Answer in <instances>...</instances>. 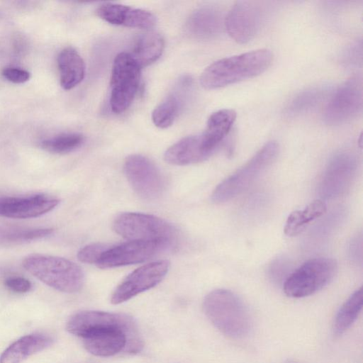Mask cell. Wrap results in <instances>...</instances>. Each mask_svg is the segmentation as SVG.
<instances>
[{
  "label": "cell",
  "mask_w": 363,
  "mask_h": 363,
  "mask_svg": "<svg viewBox=\"0 0 363 363\" xmlns=\"http://www.w3.org/2000/svg\"><path fill=\"white\" fill-rule=\"evenodd\" d=\"M66 329L81 338L85 349L97 357L135 354L143 347L136 323L123 313L82 311L69 318Z\"/></svg>",
  "instance_id": "cell-1"
},
{
  "label": "cell",
  "mask_w": 363,
  "mask_h": 363,
  "mask_svg": "<svg viewBox=\"0 0 363 363\" xmlns=\"http://www.w3.org/2000/svg\"><path fill=\"white\" fill-rule=\"evenodd\" d=\"M270 50L259 49L220 59L208 66L200 77L201 85L215 89L256 77L271 65Z\"/></svg>",
  "instance_id": "cell-2"
},
{
  "label": "cell",
  "mask_w": 363,
  "mask_h": 363,
  "mask_svg": "<svg viewBox=\"0 0 363 363\" xmlns=\"http://www.w3.org/2000/svg\"><path fill=\"white\" fill-rule=\"evenodd\" d=\"M204 313L223 335L234 339L247 336L252 327L249 311L242 301L227 289H216L203 300Z\"/></svg>",
  "instance_id": "cell-3"
},
{
  "label": "cell",
  "mask_w": 363,
  "mask_h": 363,
  "mask_svg": "<svg viewBox=\"0 0 363 363\" xmlns=\"http://www.w3.org/2000/svg\"><path fill=\"white\" fill-rule=\"evenodd\" d=\"M23 266L40 281L60 291L75 293L84 285L82 268L63 257L32 254L24 258Z\"/></svg>",
  "instance_id": "cell-4"
},
{
  "label": "cell",
  "mask_w": 363,
  "mask_h": 363,
  "mask_svg": "<svg viewBox=\"0 0 363 363\" xmlns=\"http://www.w3.org/2000/svg\"><path fill=\"white\" fill-rule=\"evenodd\" d=\"M279 145L266 143L245 164L220 183L211 198L216 203L228 201L245 191L276 160Z\"/></svg>",
  "instance_id": "cell-5"
},
{
  "label": "cell",
  "mask_w": 363,
  "mask_h": 363,
  "mask_svg": "<svg viewBox=\"0 0 363 363\" xmlns=\"http://www.w3.org/2000/svg\"><path fill=\"white\" fill-rule=\"evenodd\" d=\"M337 269V263L331 258L318 257L309 259L286 279L284 291L292 298L312 295L332 281Z\"/></svg>",
  "instance_id": "cell-6"
},
{
  "label": "cell",
  "mask_w": 363,
  "mask_h": 363,
  "mask_svg": "<svg viewBox=\"0 0 363 363\" xmlns=\"http://www.w3.org/2000/svg\"><path fill=\"white\" fill-rule=\"evenodd\" d=\"M141 67L129 52L114 59L110 80V106L113 112H124L132 104L139 87Z\"/></svg>",
  "instance_id": "cell-7"
},
{
  "label": "cell",
  "mask_w": 363,
  "mask_h": 363,
  "mask_svg": "<svg viewBox=\"0 0 363 363\" xmlns=\"http://www.w3.org/2000/svg\"><path fill=\"white\" fill-rule=\"evenodd\" d=\"M116 233L130 240H167L173 242L174 228L164 219L141 213H123L113 223Z\"/></svg>",
  "instance_id": "cell-8"
},
{
  "label": "cell",
  "mask_w": 363,
  "mask_h": 363,
  "mask_svg": "<svg viewBox=\"0 0 363 363\" xmlns=\"http://www.w3.org/2000/svg\"><path fill=\"white\" fill-rule=\"evenodd\" d=\"M125 177L133 189L144 199L160 197L164 190V179L156 165L141 155L128 156L123 166Z\"/></svg>",
  "instance_id": "cell-9"
},
{
  "label": "cell",
  "mask_w": 363,
  "mask_h": 363,
  "mask_svg": "<svg viewBox=\"0 0 363 363\" xmlns=\"http://www.w3.org/2000/svg\"><path fill=\"white\" fill-rule=\"evenodd\" d=\"M167 240H130L111 246L101 257L99 268H112L143 262L171 246Z\"/></svg>",
  "instance_id": "cell-10"
},
{
  "label": "cell",
  "mask_w": 363,
  "mask_h": 363,
  "mask_svg": "<svg viewBox=\"0 0 363 363\" xmlns=\"http://www.w3.org/2000/svg\"><path fill=\"white\" fill-rule=\"evenodd\" d=\"M362 106V78L353 77L343 83L331 97L324 111V121L330 125L345 123L354 118Z\"/></svg>",
  "instance_id": "cell-11"
},
{
  "label": "cell",
  "mask_w": 363,
  "mask_h": 363,
  "mask_svg": "<svg viewBox=\"0 0 363 363\" xmlns=\"http://www.w3.org/2000/svg\"><path fill=\"white\" fill-rule=\"evenodd\" d=\"M169 268L167 260L143 265L128 275L116 288L111 298L113 304L125 302L162 281Z\"/></svg>",
  "instance_id": "cell-12"
},
{
  "label": "cell",
  "mask_w": 363,
  "mask_h": 363,
  "mask_svg": "<svg viewBox=\"0 0 363 363\" xmlns=\"http://www.w3.org/2000/svg\"><path fill=\"white\" fill-rule=\"evenodd\" d=\"M262 22L259 8L251 2H236L225 17L224 26L230 36L237 43L245 44L258 33Z\"/></svg>",
  "instance_id": "cell-13"
},
{
  "label": "cell",
  "mask_w": 363,
  "mask_h": 363,
  "mask_svg": "<svg viewBox=\"0 0 363 363\" xmlns=\"http://www.w3.org/2000/svg\"><path fill=\"white\" fill-rule=\"evenodd\" d=\"M60 200L44 194L0 197V216L26 219L40 216L58 206Z\"/></svg>",
  "instance_id": "cell-14"
},
{
  "label": "cell",
  "mask_w": 363,
  "mask_h": 363,
  "mask_svg": "<svg viewBox=\"0 0 363 363\" xmlns=\"http://www.w3.org/2000/svg\"><path fill=\"white\" fill-rule=\"evenodd\" d=\"M357 167L355 157L350 152L335 155L329 162L321 182V192L325 197L335 196L350 183Z\"/></svg>",
  "instance_id": "cell-15"
},
{
  "label": "cell",
  "mask_w": 363,
  "mask_h": 363,
  "mask_svg": "<svg viewBox=\"0 0 363 363\" xmlns=\"http://www.w3.org/2000/svg\"><path fill=\"white\" fill-rule=\"evenodd\" d=\"M96 13L104 21L117 26L148 29L157 22L155 16L149 11L116 3H104Z\"/></svg>",
  "instance_id": "cell-16"
},
{
  "label": "cell",
  "mask_w": 363,
  "mask_h": 363,
  "mask_svg": "<svg viewBox=\"0 0 363 363\" xmlns=\"http://www.w3.org/2000/svg\"><path fill=\"white\" fill-rule=\"evenodd\" d=\"M213 153L206 147L201 135H189L171 145L164 152V160L174 165H187L208 159Z\"/></svg>",
  "instance_id": "cell-17"
},
{
  "label": "cell",
  "mask_w": 363,
  "mask_h": 363,
  "mask_svg": "<svg viewBox=\"0 0 363 363\" xmlns=\"http://www.w3.org/2000/svg\"><path fill=\"white\" fill-rule=\"evenodd\" d=\"M224 20L222 11L214 6H203L196 10L189 17L187 28L199 39L213 38L222 32Z\"/></svg>",
  "instance_id": "cell-18"
},
{
  "label": "cell",
  "mask_w": 363,
  "mask_h": 363,
  "mask_svg": "<svg viewBox=\"0 0 363 363\" xmlns=\"http://www.w3.org/2000/svg\"><path fill=\"white\" fill-rule=\"evenodd\" d=\"M52 339L44 334L25 335L9 345L1 354L0 363H21L52 345Z\"/></svg>",
  "instance_id": "cell-19"
},
{
  "label": "cell",
  "mask_w": 363,
  "mask_h": 363,
  "mask_svg": "<svg viewBox=\"0 0 363 363\" xmlns=\"http://www.w3.org/2000/svg\"><path fill=\"white\" fill-rule=\"evenodd\" d=\"M236 118L232 109H221L208 118L204 132L201 134L206 147L213 153L231 130Z\"/></svg>",
  "instance_id": "cell-20"
},
{
  "label": "cell",
  "mask_w": 363,
  "mask_h": 363,
  "mask_svg": "<svg viewBox=\"0 0 363 363\" xmlns=\"http://www.w3.org/2000/svg\"><path fill=\"white\" fill-rule=\"evenodd\" d=\"M61 86L69 90L80 84L85 75V64L78 52L72 48L63 49L57 57Z\"/></svg>",
  "instance_id": "cell-21"
},
{
  "label": "cell",
  "mask_w": 363,
  "mask_h": 363,
  "mask_svg": "<svg viewBox=\"0 0 363 363\" xmlns=\"http://www.w3.org/2000/svg\"><path fill=\"white\" fill-rule=\"evenodd\" d=\"M164 41L156 32H147L138 35L134 41L130 55L142 68L157 61L162 54Z\"/></svg>",
  "instance_id": "cell-22"
},
{
  "label": "cell",
  "mask_w": 363,
  "mask_h": 363,
  "mask_svg": "<svg viewBox=\"0 0 363 363\" xmlns=\"http://www.w3.org/2000/svg\"><path fill=\"white\" fill-rule=\"evenodd\" d=\"M326 211L325 203L317 199L309 203L304 209L292 212L284 226V233L288 236L299 234L311 221L320 217Z\"/></svg>",
  "instance_id": "cell-23"
},
{
  "label": "cell",
  "mask_w": 363,
  "mask_h": 363,
  "mask_svg": "<svg viewBox=\"0 0 363 363\" xmlns=\"http://www.w3.org/2000/svg\"><path fill=\"white\" fill-rule=\"evenodd\" d=\"M363 306V289L356 290L337 311L333 325L335 336L342 335L357 320Z\"/></svg>",
  "instance_id": "cell-24"
},
{
  "label": "cell",
  "mask_w": 363,
  "mask_h": 363,
  "mask_svg": "<svg viewBox=\"0 0 363 363\" xmlns=\"http://www.w3.org/2000/svg\"><path fill=\"white\" fill-rule=\"evenodd\" d=\"M327 92L325 86H313L299 92L287 106L286 114L296 116L308 112L323 100Z\"/></svg>",
  "instance_id": "cell-25"
},
{
  "label": "cell",
  "mask_w": 363,
  "mask_h": 363,
  "mask_svg": "<svg viewBox=\"0 0 363 363\" xmlns=\"http://www.w3.org/2000/svg\"><path fill=\"white\" fill-rule=\"evenodd\" d=\"M54 230L47 228L0 227V243L17 244L37 240L50 236Z\"/></svg>",
  "instance_id": "cell-26"
},
{
  "label": "cell",
  "mask_w": 363,
  "mask_h": 363,
  "mask_svg": "<svg viewBox=\"0 0 363 363\" xmlns=\"http://www.w3.org/2000/svg\"><path fill=\"white\" fill-rule=\"evenodd\" d=\"M181 105V97L178 94H170L153 110V123L160 128L169 127L178 116Z\"/></svg>",
  "instance_id": "cell-27"
},
{
  "label": "cell",
  "mask_w": 363,
  "mask_h": 363,
  "mask_svg": "<svg viewBox=\"0 0 363 363\" xmlns=\"http://www.w3.org/2000/svg\"><path fill=\"white\" fill-rule=\"evenodd\" d=\"M84 136L77 133H65L45 139L40 143L41 148L55 154H66L80 147Z\"/></svg>",
  "instance_id": "cell-28"
},
{
  "label": "cell",
  "mask_w": 363,
  "mask_h": 363,
  "mask_svg": "<svg viewBox=\"0 0 363 363\" xmlns=\"http://www.w3.org/2000/svg\"><path fill=\"white\" fill-rule=\"evenodd\" d=\"M111 246L99 242L88 245L78 252L77 258L82 262L96 264L102 255Z\"/></svg>",
  "instance_id": "cell-29"
},
{
  "label": "cell",
  "mask_w": 363,
  "mask_h": 363,
  "mask_svg": "<svg viewBox=\"0 0 363 363\" xmlns=\"http://www.w3.org/2000/svg\"><path fill=\"white\" fill-rule=\"evenodd\" d=\"M4 285L10 291L18 294H24L32 289L31 282L22 277H10L4 280Z\"/></svg>",
  "instance_id": "cell-30"
},
{
  "label": "cell",
  "mask_w": 363,
  "mask_h": 363,
  "mask_svg": "<svg viewBox=\"0 0 363 363\" xmlns=\"http://www.w3.org/2000/svg\"><path fill=\"white\" fill-rule=\"evenodd\" d=\"M2 76L8 81L14 84H23L30 79V73L17 67H7L2 71Z\"/></svg>",
  "instance_id": "cell-31"
},
{
  "label": "cell",
  "mask_w": 363,
  "mask_h": 363,
  "mask_svg": "<svg viewBox=\"0 0 363 363\" xmlns=\"http://www.w3.org/2000/svg\"><path fill=\"white\" fill-rule=\"evenodd\" d=\"M362 43L361 40L356 41L352 44L344 54V61L350 65H356L362 58Z\"/></svg>",
  "instance_id": "cell-32"
},
{
  "label": "cell",
  "mask_w": 363,
  "mask_h": 363,
  "mask_svg": "<svg viewBox=\"0 0 363 363\" xmlns=\"http://www.w3.org/2000/svg\"><path fill=\"white\" fill-rule=\"evenodd\" d=\"M286 363H296L294 362H286Z\"/></svg>",
  "instance_id": "cell-33"
}]
</instances>
